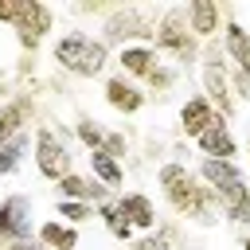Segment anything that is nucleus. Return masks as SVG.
I'll return each instance as SVG.
<instances>
[{
    "label": "nucleus",
    "instance_id": "obj_1",
    "mask_svg": "<svg viewBox=\"0 0 250 250\" xmlns=\"http://www.w3.org/2000/svg\"><path fill=\"white\" fill-rule=\"evenodd\" d=\"M156 188H160V199L168 203V211L180 223H199V227H215L219 223L215 191L184 160H164L156 168Z\"/></svg>",
    "mask_w": 250,
    "mask_h": 250
},
{
    "label": "nucleus",
    "instance_id": "obj_2",
    "mask_svg": "<svg viewBox=\"0 0 250 250\" xmlns=\"http://www.w3.org/2000/svg\"><path fill=\"white\" fill-rule=\"evenodd\" d=\"M199 180L215 191L219 215L230 227H250V176L238 160H203L199 156Z\"/></svg>",
    "mask_w": 250,
    "mask_h": 250
},
{
    "label": "nucleus",
    "instance_id": "obj_3",
    "mask_svg": "<svg viewBox=\"0 0 250 250\" xmlns=\"http://www.w3.org/2000/svg\"><path fill=\"white\" fill-rule=\"evenodd\" d=\"M51 62H55V70H62L70 78H102L105 66L113 62V51L98 35L70 27L51 43Z\"/></svg>",
    "mask_w": 250,
    "mask_h": 250
},
{
    "label": "nucleus",
    "instance_id": "obj_4",
    "mask_svg": "<svg viewBox=\"0 0 250 250\" xmlns=\"http://www.w3.org/2000/svg\"><path fill=\"white\" fill-rule=\"evenodd\" d=\"M156 20H160V12H156V8H141V4H113V8H109V16L102 20L98 39H102L109 51H121V47H133V43H152V35H156Z\"/></svg>",
    "mask_w": 250,
    "mask_h": 250
},
{
    "label": "nucleus",
    "instance_id": "obj_5",
    "mask_svg": "<svg viewBox=\"0 0 250 250\" xmlns=\"http://www.w3.org/2000/svg\"><path fill=\"white\" fill-rule=\"evenodd\" d=\"M152 47H156L164 59H172V66H176V62H199L203 43H199V39H195V31L188 27V12H184V4L160 8Z\"/></svg>",
    "mask_w": 250,
    "mask_h": 250
},
{
    "label": "nucleus",
    "instance_id": "obj_6",
    "mask_svg": "<svg viewBox=\"0 0 250 250\" xmlns=\"http://www.w3.org/2000/svg\"><path fill=\"white\" fill-rule=\"evenodd\" d=\"M31 164H35V172H39L47 184H59L62 176H70V172H74V152H70L66 129L35 125V137H31Z\"/></svg>",
    "mask_w": 250,
    "mask_h": 250
},
{
    "label": "nucleus",
    "instance_id": "obj_7",
    "mask_svg": "<svg viewBox=\"0 0 250 250\" xmlns=\"http://www.w3.org/2000/svg\"><path fill=\"white\" fill-rule=\"evenodd\" d=\"M12 31H16V43H20V55H35L43 47V39L55 31V8L43 4V0H20Z\"/></svg>",
    "mask_w": 250,
    "mask_h": 250
},
{
    "label": "nucleus",
    "instance_id": "obj_8",
    "mask_svg": "<svg viewBox=\"0 0 250 250\" xmlns=\"http://www.w3.org/2000/svg\"><path fill=\"white\" fill-rule=\"evenodd\" d=\"M35 207L27 195L12 191L0 199V246L8 242H23V238H35Z\"/></svg>",
    "mask_w": 250,
    "mask_h": 250
},
{
    "label": "nucleus",
    "instance_id": "obj_9",
    "mask_svg": "<svg viewBox=\"0 0 250 250\" xmlns=\"http://www.w3.org/2000/svg\"><path fill=\"white\" fill-rule=\"evenodd\" d=\"M35 113H39V102L31 90H16L4 105H0V145L23 137V133H35Z\"/></svg>",
    "mask_w": 250,
    "mask_h": 250
},
{
    "label": "nucleus",
    "instance_id": "obj_10",
    "mask_svg": "<svg viewBox=\"0 0 250 250\" xmlns=\"http://www.w3.org/2000/svg\"><path fill=\"white\" fill-rule=\"evenodd\" d=\"M102 98H105V105L113 109V113H121V117H137L152 98L145 94V86H137V82H129L125 74H105V82H102Z\"/></svg>",
    "mask_w": 250,
    "mask_h": 250
},
{
    "label": "nucleus",
    "instance_id": "obj_11",
    "mask_svg": "<svg viewBox=\"0 0 250 250\" xmlns=\"http://www.w3.org/2000/svg\"><path fill=\"white\" fill-rule=\"evenodd\" d=\"M160 62H164V55H160L152 43H133V47L113 51V66H117V74H125V78L137 82V86H145L148 74H152Z\"/></svg>",
    "mask_w": 250,
    "mask_h": 250
},
{
    "label": "nucleus",
    "instance_id": "obj_12",
    "mask_svg": "<svg viewBox=\"0 0 250 250\" xmlns=\"http://www.w3.org/2000/svg\"><path fill=\"white\" fill-rule=\"evenodd\" d=\"M184 12H188V27L195 31V39H199V43L223 39V23H227L223 4H215V0H188V4H184Z\"/></svg>",
    "mask_w": 250,
    "mask_h": 250
},
{
    "label": "nucleus",
    "instance_id": "obj_13",
    "mask_svg": "<svg viewBox=\"0 0 250 250\" xmlns=\"http://www.w3.org/2000/svg\"><path fill=\"white\" fill-rule=\"evenodd\" d=\"M113 203H117V211L129 219V227H133L137 234H152V230L160 227V215H156L152 195H145V191H121V195H113Z\"/></svg>",
    "mask_w": 250,
    "mask_h": 250
},
{
    "label": "nucleus",
    "instance_id": "obj_14",
    "mask_svg": "<svg viewBox=\"0 0 250 250\" xmlns=\"http://www.w3.org/2000/svg\"><path fill=\"white\" fill-rule=\"evenodd\" d=\"M223 16H227V23H223V51H227V62H230L238 74L250 78V31L234 20V8H230V4H223Z\"/></svg>",
    "mask_w": 250,
    "mask_h": 250
},
{
    "label": "nucleus",
    "instance_id": "obj_15",
    "mask_svg": "<svg viewBox=\"0 0 250 250\" xmlns=\"http://www.w3.org/2000/svg\"><path fill=\"white\" fill-rule=\"evenodd\" d=\"M191 145L199 148L203 160H238V141H234L227 117H215V125H211L203 137H195Z\"/></svg>",
    "mask_w": 250,
    "mask_h": 250
},
{
    "label": "nucleus",
    "instance_id": "obj_16",
    "mask_svg": "<svg viewBox=\"0 0 250 250\" xmlns=\"http://www.w3.org/2000/svg\"><path fill=\"white\" fill-rule=\"evenodd\" d=\"M55 195L59 199H78V203H105V199H113V191L105 188V184H98L90 172H70V176H62L59 184H55Z\"/></svg>",
    "mask_w": 250,
    "mask_h": 250
},
{
    "label": "nucleus",
    "instance_id": "obj_17",
    "mask_svg": "<svg viewBox=\"0 0 250 250\" xmlns=\"http://www.w3.org/2000/svg\"><path fill=\"white\" fill-rule=\"evenodd\" d=\"M215 105L203 98V94H188V102L180 105V133L188 137V141H195V137H203L211 125H215Z\"/></svg>",
    "mask_w": 250,
    "mask_h": 250
},
{
    "label": "nucleus",
    "instance_id": "obj_18",
    "mask_svg": "<svg viewBox=\"0 0 250 250\" xmlns=\"http://www.w3.org/2000/svg\"><path fill=\"white\" fill-rule=\"evenodd\" d=\"M86 168H90V176H94L98 184H105L113 195H121V191H125V164H121V160H113L105 148L86 152Z\"/></svg>",
    "mask_w": 250,
    "mask_h": 250
},
{
    "label": "nucleus",
    "instance_id": "obj_19",
    "mask_svg": "<svg viewBox=\"0 0 250 250\" xmlns=\"http://www.w3.org/2000/svg\"><path fill=\"white\" fill-rule=\"evenodd\" d=\"M35 238H39L47 250H78V246H82V230L70 227V223H62V219H39Z\"/></svg>",
    "mask_w": 250,
    "mask_h": 250
},
{
    "label": "nucleus",
    "instance_id": "obj_20",
    "mask_svg": "<svg viewBox=\"0 0 250 250\" xmlns=\"http://www.w3.org/2000/svg\"><path fill=\"white\" fill-rule=\"evenodd\" d=\"M98 219H102V227L109 230V238H117V242H137V230L129 227V219L117 211V203L113 199H105V203H98Z\"/></svg>",
    "mask_w": 250,
    "mask_h": 250
},
{
    "label": "nucleus",
    "instance_id": "obj_21",
    "mask_svg": "<svg viewBox=\"0 0 250 250\" xmlns=\"http://www.w3.org/2000/svg\"><path fill=\"white\" fill-rule=\"evenodd\" d=\"M74 137H78V145H82L86 152H98V148L105 145V125H102L98 117H90V113H78V117H74Z\"/></svg>",
    "mask_w": 250,
    "mask_h": 250
},
{
    "label": "nucleus",
    "instance_id": "obj_22",
    "mask_svg": "<svg viewBox=\"0 0 250 250\" xmlns=\"http://www.w3.org/2000/svg\"><path fill=\"white\" fill-rule=\"evenodd\" d=\"M176 82H180V66H172V62H160V66L148 74V82H145V94H148V98H168V94L176 90Z\"/></svg>",
    "mask_w": 250,
    "mask_h": 250
},
{
    "label": "nucleus",
    "instance_id": "obj_23",
    "mask_svg": "<svg viewBox=\"0 0 250 250\" xmlns=\"http://www.w3.org/2000/svg\"><path fill=\"white\" fill-rule=\"evenodd\" d=\"M31 137H35V133H23V137H16V141L0 145V176H12V172H20V164H23L27 148H31Z\"/></svg>",
    "mask_w": 250,
    "mask_h": 250
},
{
    "label": "nucleus",
    "instance_id": "obj_24",
    "mask_svg": "<svg viewBox=\"0 0 250 250\" xmlns=\"http://www.w3.org/2000/svg\"><path fill=\"white\" fill-rule=\"evenodd\" d=\"M94 215H98L94 203H78V199H59V203H55V219H62V223H70V227H82V223H90Z\"/></svg>",
    "mask_w": 250,
    "mask_h": 250
},
{
    "label": "nucleus",
    "instance_id": "obj_25",
    "mask_svg": "<svg viewBox=\"0 0 250 250\" xmlns=\"http://www.w3.org/2000/svg\"><path fill=\"white\" fill-rule=\"evenodd\" d=\"M102 148H105L113 160H121V164H125V156L133 152V145H129V137H125L121 129H105V145H102Z\"/></svg>",
    "mask_w": 250,
    "mask_h": 250
},
{
    "label": "nucleus",
    "instance_id": "obj_26",
    "mask_svg": "<svg viewBox=\"0 0 250 250\" xmlns=\"http://www.w3.org/2000/svg\"><path fill=\"white\" fill-rule=\"evenodd\" d=\"M133 250H180V246H176V242H172V238H168V234H164V230L156 227L152 234H137Z\"/></svg>",
    "mask_w": 250,
    "mask_h": 250
},
{
    "label": "nucleus",
    "instance_id": "obj_27",
    "mask_svg": "<svg viewBox=\"0 0 250 250\" xmlns=\"http://www.w3.org/2000/svg\"><path fill=\"white\" fill-rule=\"evenodd\" d=\"M230 90H234L238 105H242V102H250V78H246V74H238L234 66H230Z\"/></svg>",
    "mask_w": 250,
    "mask_h": 250
},
{
    "label": "nucleus",
    "instance_id": "obj_28",
    "mask_svg": "<svg viewBox=\"0 0 250 250\" xmlns=\"http://www.w3.org/2000/svg\"><path fill=\"white\" fill-rule=\"evenodd\" d=\"M16 78H20V82L35 78V55H20V59H16Z\"/></svg>",
    "mask_w": 250,
    "mask_h": 250
},
{
    "label": "nucleus",
    "instance_id": "obj_29",
    "mask_svg": "<svg viewBox=\"0 0 250 250\" xmlns=\"http://www.w3.org/2000/svg\"><path fill=\"white\" fill-rule=\"evenodd\" d=\"M16 12H20V0H0V23H16Z\"/></svg>",
    "mask_w": 250,
    "mask_h": 250
},
{
    "label": "nucleus",
    "instance_id": "obj_30",
    "mask_svg": "<svg viewBox=\"0 0 250 250\" xmlns=\"http://www.w3.org/2000/svg\"><path fill=\"white\" fill-rule=\"evenodd\" d=\"M0 250H47L39 238H23V242H8V246H0Z\"/></svg>",
    "mask_w": 250,
    "mask_h": 250
},
{
    "label": "nucleus",
    "instance_id": "obj_31",
    "mask_svg": "<svg viewBox=\"0 0 250 250\" xmlns=\"http://www.w3.org/2000/svg\"><path fill=\"white\" fill-rule=\"evenodd\" d=\"M242 250H250V230H246V234H242Z\"/></svg>",
    "mask_w": 250,
    "mask_h": 250
},
{
    "label": "nucleus",
    "instance_id": "obj_32",
    "mask_svg": "<svg viewBox=\"0 0 250 250\" xmlns=\"http://www.w3.org/2000/svg\"><path fill=\"white\" fill-rule=\"evenodd\" d=\"M242 148H246V164H250V137H246V145H242Z\"/></svg>",
    "mask_w": 250,
    "mask_h": 250
}]
</instances>
